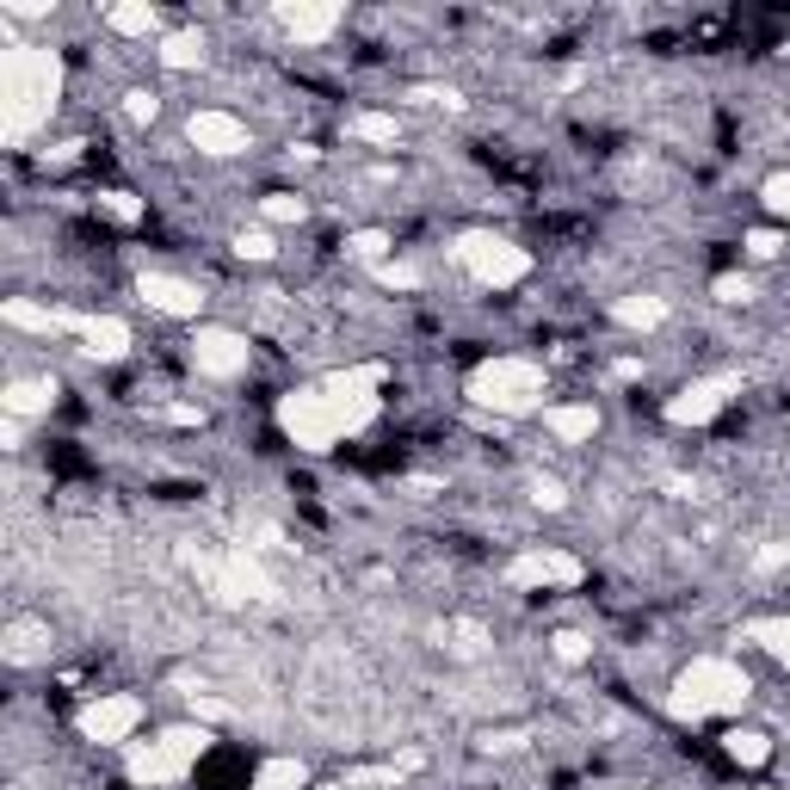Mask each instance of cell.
<instances>
[{
  "mask_svg": "<svg viewBox=\"0 0 790 790\" xmlns=\"http://www.w3.org/2000/svg\"><path fill=\"white\" fill-rule=\"evenodd\" d=\"M62 99V62L38 43H7L0 50V143H26L38 124H50Z\"/></svg>",
  "mask_w": 790,
  "mask_h": 790,
  "instance_id": "cell-1",
  "label": "cell"
},
{
  "mask_svg": "<svg viewBox=\"0 0 790 790\" xmlns=\"http://www.w3.org/2000/svg\"><path fill=\"white\" fill-rule=\"evenodd\" d=\"M748 698H753V680L735 667V661L704 655V661H692V667L673 680L667 710L680 716V723H704V716H735Z\"/></svg>",
  "mask_w": 790,
  "mask_h": 790,
  "instance_id": "cell-2",
  "label": "cell"
},
{
  "mask_svg": "<svg viewBox=\"0 0 790 790\" xmlns=\"http://www.w3.org/2000/svg\"><path fill=\"white\" fill-rule=\"evenodd\" d=\"M544 364H531V359H488V364H476L469 371V383H464V396L482 414H500V420H519V414H531V408H544Z\"/></svg>",
  "mask_w": 790,
  "mask_h": 790,
  "instance_id": "cell-3",
  "label": "cell"
},
{
  "mask_svg": "<svg viewBox=\"0 0 790 790\" xmlns=\"http://www.w3.org/2000/svg\"><path fill=\"white\" fill-rule=\"evenodd\" d=\"M179 556H186V568L223 605H260V599H272V593H279V587H272V575L254 563V549H204V544H186Z\"/></svg>",
  "mask_w": 790,
  "mask_h": 790,
  "instance_id": "cell-4",
  "label": "cell"
},
{
  "mask_svg": "<svg viewBox=\"0 0 790 790\" xmlns=\"http://www.w3.org/2000/svg\"><path fill=\"white\" fill-rule=\"evenodd\" d=\"M279 427H284V439L303 445V451H334L347 432H359V420H352L347 408L315 383V389H291V396H284V402H279Z\"/></svg>",
  "mask_w": 790,
  "mask_h": 790,
  "instance_id": "cell-5",
  "label": "cell"
},
{
  "mask_svg": "<svg viewBox=\"0 0 790 790\" xmlns=\"http://www.w3.org/2000/svg\"><path fill=\"white\" fill-rule=\"evenodd\" d=\"M204 753H211V729L174 723V729H162V735L148 741V748H130V784H143V790L174 784V778H186Z\"/></svg>",
  "mask_w": 790,
  "mask_h": 790,
  "instance_id": "cell-6",
  "label": "cell"
},
{
  "mask_svg": "<svg viewBox=\"0 0 790 790\" xmlns=\"http://www.w3.org/2000/svg\"><path fill=\"white\" fill-rule=\"evenodd\" d=\"M457 260H464L482 284H495V291H500V284H519L525 272H531V254L513 247L507 235H488V228H469L464 242H457Z\"/></svg>",
  "mask_w": 790,
  "mask_h": 790,
  "instance_id": "cell-7",
  "label": "cell"
},
{
  "mask_svg": "<svg viewBox=\"0 0 790 790\" xmlns=\"http://www.w3.org/2000/svg\"><path fill=\"white\" fill-rule=\"evenodd\" d=\"M136 723H143V698L136 692H106V698H94V704H81V716H75V729H81L87 741H99V748L130 741Z\"/></svg>",
  "mask_w": 790,
  "mask_h": 790,
  "instance_id": "cell-8",
  "label": "cell"
},
{
  "mask_svg": "<svg viewBox=\"0 0 790 790\" xmlns=\"http://www.w3.org/2000/svg\"><path fill=\"white\" fill-rule=\"evenodd\" d=\"M729 396H735V377H698L667 402V420L673 427H710L729 408Z\"/></svg>",
  "mask_w": 790,
  "mask_h": 790,
  "instance_id": "cell-9",
  "label": "cell"
},
{
  "mask_svg": "<svg viewBox=\"0 0 790 790\" xmlns=\"http://www.w3.org/2000/svg\"><path fill=\"white\" fill-rule=\"evenodd\" d=\"M186 136H192V148H198V155H216V162H228V155H247V148H254L247 124L228 118V111H192Z\"/></svg>",
  "mask_w": 790,
  "mask_h": 790,
  "instance_id": "cell-10",
  "label": "cell"
},
{
  "mask_svg": "<svg viewBox=\"0 0 790 790\" xmlns=\"http://www.w3.org/2000/svg\"><path fill=\"white\" fill-rule=\"evenodd\" d=\"M507 581L513 587H575L581 556H568V549H525V556H513Z\"/></svg>",
  "mask_w": 790,
  "mask_h": 790,
  "instance_id": "cell-11",
  "label": "cell"
},
{
  "mask_svg": "<svg viewBox=\"0 0 790 790\" xmlns=\"http://www.w3.org/2000/svg\"><path fill=\"white\" fill-rule=\"evenodd\" d=\"M247 352L254 347H247L235 328H198V340H192V364H198L204 377H242Z\"/></svg>",
  "mask_w": 790,
  "mask_h": 790,
  "instance_id": "cell-12",
  "label": "cell"
},
{
  "mask_svg": "<svg viewBox=\"0 0 790 790\" xmlns=\"http://www.w3.org/2000/svg\"><path fill=\"white\" fill-rule=\"evenodd\" d=\"M136 296H143L148 309H162V315H179V322H198V309H204V291L174 279V272H143V279H136Z\"/></svg>",
  "mask_w": 790,
  "mask_h": 790,
  "instance_id": "cell-13",
  "label": "cell"
},
{
  "mask_svg": "<svg viewBox=\"0 0 790 790\" xmlns=\"http://www.w3.org/2000/svg\"><path fill=\"white\" fill-rule=\"evenodd\" d=\"M279 26L296 43H322V38H334L340 7H328V0H279Z\"/></svg>",
  "mask_w": 790,
  "mask_h": 790,
  "instance_id": "cell-14",
  "label": "cell"
},
{
  "mask_svg": "<svg viewBox=\"0 0 790 790\" xmlns=\"http://www.w3.org/2000/svg\"><path fill=\"white\" fill-rule=\"evenodd\" d=\"M0 322L19 328V334H81V315H62V309H43V303H26V296H7L0 303Z\"/></svg>",
  "mask_w": 790,
  "mask_h": 790,
  "instance_id": "cell-15",
  "label": "cell"
},
{
  "mask_svg": "<svg viewBox=\"0 0 790 790\" xmlns=\"http://www.w3.org/2000/svg\"><path fill=\"white\" fill-rule=\"evenodd\" d=\"M0 655H7V667H38L50 655V624L43 617H13L0 630Z\"/></svg>",
  "mask_w": 790,
  "mask_h": 790,
  "instance_id": "cell-16",
  "label": "cell"
},
{
  "mask_svg": "<svg viewBox=\"0 0 790 790\" xmlns=\"http://www.w3.org/2000/svg\"><path fill=\"white\" fill-rule=\"evenodd\" d=\"M0 408H7V420L50 414V408H56V383H50V377H13V383L0 389Z\"/></svg>",
  "mask_w": 790,
  "mask_h": 790,
  "instance_id": "cell-17",
  "label": "cell"
},
{
  "mask_svg": "<svg viewBox=\"0 0 790 790\" xmlns=\"http://www.w3.org/2000/svg\"><path fill=\"white\" fill-rule=\"evenodd\" d=\"M544 427L556 432L563 445H587L599 432V408L593 402H563V408H544Z\"/></svg>",
  "mask_w": 790,
  "mask_h": 790,
  "instance_id": "cell-18",
  "label": "cell"
},
{
  "mask_svg": "<svg viewBox=\"0 0 790 790\" xmlns=\"http://www.w3.org/2000/svg\"><path fill=\"white\" fill-rule=\"evenodd\" d=\"M81 340L94 359H124L130 352V328L118 322V315H81Z\"/></svg>",
  "mask_w": 790,
  "mask_h": 790,
  "instance_id": "cell-19",
  "label": "cell"
},
{
  "mask_svg": "<svg viewBox=\"0 0 790 790\" xmlns=\"http://www.w3.org/2000/svg\"><path fill=\"white\" fill-rule=\"evenodd\" d=\"M612 322H617V328H636V334H648V328L667 322V296H648V291L617 296V303H612Z\"/></svg>",
  "mask_w": 790,
  "mask_h": 790,
  "instance_id": "cell-20",
  "label": "cell"
},
{
  "mask_svg": "<svg viewBox=\"0 0 790 790\" xmlns=\"http://www.w3.org/2000/svg\"><path fill=\"white\" fill-rule=\"evenodd\" d=\"M303 784H309V765L296 753H279V760H266L254 772V790H303Z\"/></svg>",
  "mask_w": 790,
  "mask_h": 790,
  "instance_id": "cell-21",
  "label": "cell"
},
{
  "mask_svg": "<svg viewBox=\"0 0 790 790\" xmlns=\"http://www.w3.org/2000/svg\"><path fill=\"white\" fill-rule=\"evenodd\" d=\"M352 136H359V143H377V148H396L402 143V118H396V111H352Z\"/></svg>",
  "mask_w": 790,
  "mask_h": 790,
  "instance_id": "cell-22",
  "label": "cell"
},
{
  "mask_svg": "<svg viewBox=\"0 0 790 790\" xmlns=\"http://www.w3.org/2000/svg\"><path fill=\"white\" fill-rule=\"evenodd\" d=\"M723 753L735 765H765V760H772V735H765V729H729Z\"/></svg>",
  "mask_w": 790,
  "mask_h": 790,
  "instance_id": "cell-23",
  "label": "cell"
},
{
  "mask_svg": "<svg viewBox=\"0 0 790 790\" xmlns=\"http://www.w3.org/2000/svg\"><path fill=\"white\" fill-rule=\"evenodd\" d=\"M748 643H760L772 661H784V667H790V617H753Z\"/></svg>",
  "mask_w": 790,
  "mask_h": 790,
  "instance_id": "cell-24",
  "label": "cell"
},
{
  "mask_svg": "<svg viewBox=\"0 0 790 790\" xmlns=\"http://www.w3.org/2000/svg\"><path fill=\"white\" fill-rule=\"evenodd\" d=\"M155 26H162V13H155L148 0H124V7H111V31H118V38H148Z\"/></svg>",
  "mask_w": 790,
  "mask_h": 790,
  "instance_id": "cell-25",
  "label": "cell"
},
{
  "mask_svg": "<svg viewBox=\"0 0 790 790\" xmlns=\"http://www.w3.org/2000/svg\"><path fill=\"white\" fill-rule=\"evenodd\" d=\"M162 62L167 68H204V31H167V38H162Z\"/></svg>",
  "mask_w": 790,
  "mask_h": 790,
  "instance_id": "cell-26",
  "label": "cell"
},
{
  "mask_svg": "<svg viewBox=\"0 0 790 790\" xmlns=\"http://www.w3.org/2000/svg\"><path fill=\"white\" fill-rule=\"evenodd\" d=\"M260 216H266V223H303L309 204L296 198V192H266V198H260Z\"/></svg>",
  "mask_w": 790,
  "mask_h": 790,
  "instance_id": "cell-27",
  "label": "cell"
},
{
  "mask_svg": "<svg viewBox=\"0 0 790 790\" xmlns=\"http://www.w3.org/2000/svg\"><path fill=\"white\" fill-rule=\"evenodd\" d=\"M396 778H402V765H359L340 778V790H396Z\"/></svg>",
  "mask_w": 790,
  "mask_h": 790,
  "instance_id": "cell-28",
  "label": "cell"
},
{
  "mask_svg": "<svg viewBox=\"0 0 790 790\" xmlns=\"http://www.w3.org/2000/svg\"><path fill=\"white\" fill-rule=\"evenodd\" d=\"M347 254L352 260H371V266H389V235H383V228H359V235H352V242H347Z\"/></svg>",
  "mask_w": 790,
  "mask_h": 790,
  "instance_id": "cell-29",
  "label": "cell"
},
{
  "mask_svg": "<svg viewBox=\"0 0 790 790\" xmlns=\"http://www.w3.org/2000/svg\"><path fill=\"white\" fill-rule=\"evenodd\" d=\"M549 648H556V661H568V667H581V661L593 655V643L581 636V630H556V636H549Z\"/></svg>",
  "mask_w": 790,
  "mask_h": 790,
  "instance_id": "cell-30",
  "label": "cell"
},
{
  "mask_svg": "<svg viewBox=\"0 0 790 790\" xmlns=\"http://www.w3.org/2000/svg\"><path fill=\"white\" fill-rule=\"evenodd\" d=\"M451 636H457V643H451V655H464V661L488 655V630H482V624H469V617H464V624H457Z\"/></svg>",
  "mask_w": 790,
  "mask_h": 790,
  "instance_id": "cell-31",
  "label": "cell"
},
{
  "mask_svg": "<svg viewBox=\"0 0 790 790\" xmlns=\"http://www.w3.org/2000/svg\"><path fill=\"white\" fill-rule=\"evenodd\" d=\"M531 507H544V513H563V507H568V488L556 482V476H531Z\"/></svg>",
  "mask_w": 790,
  "mask_h": 790,
  "instance_id": "cell-32",
  "label": "cell"
},
{
  "mask_svg": "<svg viewBox=\"0 0 790 790\" xmlns=\"http://www.w3.org/2000/svg\"><path fill=\"white\" fill-rule=\"evenodd\" d=\"M124 118H130V124H155V118H162V99L136 87V94H124Z\"/></svg>",
  "mask_w": 790,
  "mask_h": 790,
  "instance_id": "cell-33",
  "label": "cell"
},
{
  "mask_svg": "<svg viewBox=\"0 0 790 790\" xmlns=\"http://www.w3.org/2000/svg\"><path fill=\"white\" fill-rule=\"evenodd\" d=\"M235 254H242V260H272L279 247H272L266 228H242V235H235Z\"/></svg>",
  "mask_w": 790,
  "mask_h": 790,
  "instance_id": "cell-34",
  "label": "cell"
},
{
  "mask_svg": "<svg viewBox=\"0 0 790 790\" xmlns=\"http://www.w3.org/2000/svg\"><path fill=\"white\" fill-rule=\"evenodd\" d=\"M760 198H765V211H772V216H790V174H772L760 186Z\"/></svg>",
  "mask_w": 790,
  "mask_h": 790,
  "instance_id": "cell-35",
  "label": "cell"
},
{
  "mask_svg": "<svg viewBox=\"0 0 790 790\" xmlns=\"http://www.w3.org/2000/svg\"><path fill=\"white\" fill-rule=\"evenodd\" d=\"M476 748H482V753H513V748H525V729H482Z\"/></svg>",
  "mask_w": 790,
  "mask_h": 790,
  "instance_id": "cell-36",
  "label": "cell"
},
{
  "mask_svg": "<svg viewBox=\"0 0 790 790\" xmlns=\"http://www.w3.org/2000/svg\"><path fill=\"white\" fill-rule=\"evenodd\" d=\"M716 303H753V279H716Z\"/></svg>",
  "mask_w": 790,
  "mask_h": 790,
  "instance_id": "cell-37",
  "label": "cell"
},
{
  "mask_svg": "<svg viewBox=\"0 0 790 790\" xmlns=\"http://www.w3.org/2000/svg\"><path fill=\"white\" fill-rule=\"evenodd\" d=\"M377 279H383L389 291H414V284H420V272H414V266H396V260H389V266H377Z\"/></svg>",
  "mask_w": 790,
  "mask_h": 790,
  "instance_id": "cell-38",
  "label": "cell"
},
{
  "mask_svg": "<svg viewBox=\"0 0 790 790\" xmlns=\"http://www.w3.org/2000/svg\"><path fill=\"white\" fill-rule=\"evenodd\" d=\"M778 247H784V235H778V228H753V235H748V254L753 260H772Z\"/></svg>",
  "mask_w": 790,
  "mask_h": 790,
  "instance_id": "cell-39",
  "label": "cell"
},
{
  "mask_svg": "<svg viewBox=\"0 0 790 790\" xmlns=\"http://www.w3.org/2000/svg\"><path fill=\"white\" fill-rule=\"evenodd\" d=\"M99 204H106V211L118 216V223H136V216H143V204H136L130 192H106V198H99Z\"/></svg>",
  "mask_w": 790,
  "mask_h": 790,
  "instance_id": "cell-40",
  "label": "cell"
},
{
  "mask_svg": "<svg viewBox=\"0 0 790 790\" xmlns=\"http://www.w3.org/2000/svg\"><path fill=\"white\" fill-rule=\"evenodd\" d=\"M414 99H420V106H445V111L464 106V94H451V87H414Z\"/></svg>",
  "mask_w": 790,
  "mask_h": 790,
  "instance_id": "cell-41",
  "label": "cell"
},
{
  "mask_svg": "<svg viewBox=\"0 0 790 790\" xmlns=\"http://www.w3.org/2000/svg\"><path fill=\"white\" fill-rule=\"evenodd\" d=\"M790 563V544H765L760 556H753V568H760V575H772V568H784Z\"/></svg>",
  "mask_w": 790,
  "mask_h": 790,
  "instance_id": "cell-42",
  "label": "cell"
},
{
  "mask_svg": "<svg viewBox=\"0 0 790 790\" xmlns=\"http://www.w3.org/2000/svg\"><path fill=\"white\" fill-rule=\"evenodd\" d=\"M13 19H50V0H7Z\"/></svg>",
  "mask_w": 790,
  "mask_h": 790,
  "instance_id": "cell-43",
  "label": "cell"
}]
</instances>
